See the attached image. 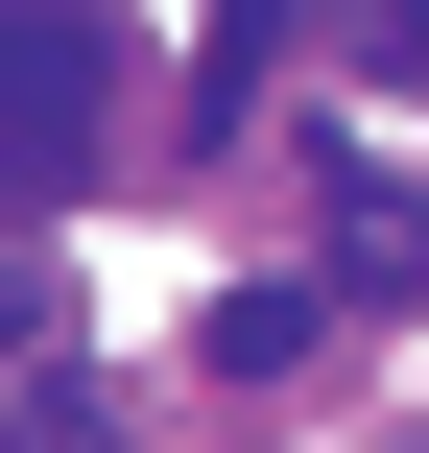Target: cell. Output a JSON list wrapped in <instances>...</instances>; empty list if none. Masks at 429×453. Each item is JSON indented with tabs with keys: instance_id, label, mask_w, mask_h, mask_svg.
Here are the masks:
<instances>
[{
	"instance_id": "1",
	"label": "cell",
	"mask_w": 429,
	"mask_h": 453,
	"mask_svg": "<svg viewBox=\"0 0 429 453\" xmlns=\"http://www.w3.org/2000/svg\"><path fill=\"white\" fill-rule=\"evenodd\" d=\"M96 119H119V24H96V0H0V215L72 191Z\"/></svg>"
},
{
	"instance_id": "2",
	"label": "cell",
	"mask_w": 429,
	"mask_h": 453,
	"mask_svg": "<svg viewBox=\"0 0 429 453\" xmlns=\"http://www.w3.org/2000/svg\"><path fill=\"white\" fill-rule=\"evenodd\" d=\"M310 334H334V287H215V334H191V358H215V382H287Z\"/></svg>"
},
{
	"instance_id": "3",
	"label": "cell",
	"mask_w": 429,
	"mask_h": 453,
	"mask_svg": "<svg viewBox=\"0 0 429 453\" xmlns=\"http://www.w3.org/2000/svg\"><path fill=\"white\" fill-rule=\"evenodd\" d=\"M406 287H429V215L358 191V215H334V311H406Z\"/></svg>"
},
{
	"instance_id": "4",
	"label": "cell",
	"mask_w": 429,
	"mask_h": 453,
	"mask_svg": "<svg viewBox=\"0 0 429 453\" xmlns=\"http://www.w3.org/2000/svg\"><path fill=\"white\" fill-rule=\"evenodd\" d=\"M358 72H382V96H429V0H382V24H358Z\"/></svg>"
},
{
	"instance_id": "5",
	"label": "cell",
	"mask_w": 429,
	"mask_h": 453,
	"mask_svg": "<svg viewBox=\"0 0 429 453\" xmlns=\"http://www.w3.org/2000/svg\"><path fill=\"white\" fill-rule=\"evenodd\" d=\"M24 334H48V263H0V358H24Z\"/></svg>"
}]
</instances>
